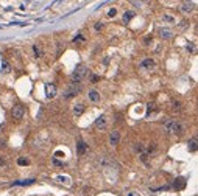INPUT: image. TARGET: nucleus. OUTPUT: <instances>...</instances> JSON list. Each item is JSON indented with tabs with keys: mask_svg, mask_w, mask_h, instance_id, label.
<instances>
[{
	"mask_svg": "<svg viewBox=\"0 0 198 196\" xmlns=\"http://www.w3.org/2000/svg\"><path fill=\"white\" fill-rule=\"evenodd\" d=\"M83 112H84V104L83 103H78V104H75V106H73V114L76 117L81 115Z\"/></svg>",
	"mask_w": 198,
	"mask_h": 196,
	"instance_id": "obj_12",
	"label": "nucleus"
},
{
	"mask_svg": "<svg viewBox=\"0 0 198 196\" xmlns=\"http://www.w3.org/2000/svg\"><path fill=\"white\" fill-rule=\"evenodd\" d=\"M24 114H25V107L22 106V104H17V106L13 107V112H11V115L14 120H20L22 117H24Z\"/></svg>",
	"mask_w": 198,
	"mask_h": 196,
	"instance_id": "obj_2",
	"label": "nucleus"
},
{
	"mask_svg": "<svg viewBox=\"0 0 198 196\" xmlns=\"http://www.w3.org/2000/svg\"><path fill=\"white\" fill-rule=\"evenodd\" d=\"M141 67L142 69H153V67H155V61H153V59H143L141 62Z\"/></svg>",
	"mask_w": 198,
	"mask_h": 196,
	"instance_id": "obj_10",
	"label": "nucleus"
},
{
	"mask_svg": "<svg viewBox=\"0 0 198 196\" xmlns=\"http://www.w3.org/2000/svg\"><path fill=\"white\" fill-rule=\"evenodd\" d=\"M33 50H34V54H36V58H41V52H39L38 45H33Z\"/></svg>",
	"mask_w": 198,
	"mask_h": 196,
	"instance_id": "obj_21",
	"label": "nucleus"
},
{
	"mask_svg": "<svg viewBox=\"0 0 198 196\" xmlns=\"http://www.w3.org/2000/svg\"><path fill=\"white\" fill-rule=\"evenodd\" d=\"M78 90H80V87H76V86L73 84L72 86V87H69L64 92V98H70V97H75L76 93H78Z\"/></svg>",
	"mask_w": 198,
	"mask_h": 196,
	"instance_id": "obj_6",
	"label": "nucleus"
},
{
	"mask_svg": "<svg viewBox=\"0 0 198 196\" xmlns=\"http://www.w3.org/2000/svg\"><path fill=\"white\" fill-rule=\"evenodd\" d=\"M134 149L139 153V151H143V145L142 143H136V146H134Z\"/></svg>",
	"mask_w": 198,
	"mask_h": 196,
	"instance_id": "obj_24",
	"label": "nucleus"
},
{
	"mask_svg": "<svg viewBox=\"0 0 198 196\" xmlns=\"http://www.w3.org/2000/svg\"><path fill=\"white\" fill-rule=\"evenodd\" d=\"M34 179H27V181H14L11 185H30V184H33Z\"/></svg>",
	"mask_w": 198,
	"mask_h": 196,
	"instance_id": "obj_16",
	"label": "nucleus"
},
{
	"mask_svg": "<svg viewBox=\"0 0 198 196\" xmlns=\"http://www.w3.org/2000/svg\"><path fill=\"white\" fill-rule=\"evenodd\" d=\"M155 149H156V143H151L150 146H148V151H150V153H151V151H155Z\"/></svg>",
	"mask_w": 198,
	"mask_h": 196,
	"instance_id": "obj_28",
	"label": "nucleus"
},
{
	"mask_svg": "<svg viewBox=\"0 0 198 196\" xmlns=\"http://www.w3.org/2000/svg\"><path fill=\"white\" fill-rule=\"evenodd\" d=\"M87 98L91 100L92 103H97V101H100V93H98L97 90H89V93H87Z\"/></svg>",
	"mask_w": 198,
	"mask_h": 196,
	"instance_id": "obj_7",
	"label": "nucleus"
},
{
	"mask_svg": "<svg viewBox=\"0 0 198 196\" xmlns=\"http://www.w3.org/2000/svg\"><path fill=\"white\" fill-rule=\"evenodd\" d=\"M187 146H189V149H190V151H197V149H198V139H192V140H189Z\"/></svg>",
	"mask_w": 198,
	"mask_h": 196,
	"instance_id": "obj_15",
	"label": "nucleus"
},
{
	"mask_svg": "<svg viewBox=\"0 0 198 196\" xmlns=\"http://www.w3.org/2000/svg\"><path fill=\"white\" fill-rule=\"evenodd\" d=\"M181 10H183L184 13H190V11L193 10V3H190V2H183V3H181Z\"/></svg>",
	"mask_w": 198,
	"mask_h": 196,
	"instance_id": "obj_13",
	"label": "nucleus"
},
{
	"mask_svg": "<svg viewBox=\"0 0 198 196\" xmlns=\"http://www.w3.org/2000/svg\"><path fill=\"white\" fill-rule=\"evenodd\" d=\"M10 69H11L10 64H8L6 61H3V62H2V73H8V72H10Z\"/></svg>",
	"mask_w": 198,
	"mask_h": 196,
	"instance_id": "obj_18",
	"label": "nucleus"
},
{
	"mask_svg": "<svg viewBox=\"0 0 198 196\" xmlns=\"http://www.w3.org/2000/svg\"><path fill=\"white\" fill-rule=\"evenodd\" d=\"M173 123H175V120H173V118H167V120L164 121V131H165V133H172Z\"/></svg>",
	"mask_w": 198,
	"mask_h": 196,
	"instance_id": "obj_9",
	"label": "nucleus"
},
{
	"mask_svg": "<svg viewBox=\"0 0 198 196\" xmlns=\"http://www.w3.org/2000/svg\"><path fill=\"white\" fill-rule=\"evenodd\" d=\"M173 109H175V111H179V109H181V103H179V101H173Z\"/></svg>",
	"mask_w": 198,
	"mask_h": 196,
	"instance_id": "obj_23",
	"label": "nucleus"
},
{
	"mask_svg": "<svg viewBox=\"0 0 198 196\" xmlns=\"http://www.w3.org/2000/svg\"><path fill=\"white\" fill-rule=\"evenodd\" d=\"M141 159H142L143 162H148V154H145V153H143V154H141Z\"/></svg>",
	"mask_w": 198,
	"mask_h": 196,
	"instance_id": "obj_26",
	"label": "nucleus"
},
{
	"mask_svg": "<svg viewBox=\"0 0 198 196\" xmlns=\"http://www.w3.org/2000/svg\"><path fill=\"white\" fill-rule=\"evenodd\" d=\"M86 143L83 142V140H78V142H76V151H78V154H84L86 153Z\"/></svg>",
	"mask_w": 198,
	"mask_h": 196,
	"instance_id": "obj_11",
	"label": "nucleus"
},
{
	"mask_svg": "<svg viewBox=\"0 0 198 196\" xmlns=\"http://www.w3.org/2000/svg\"><path fill=\"white\" fill-rule=\"evenodd\" d=\"M175 187H176V188H183V187H184V179H181V177L176 179V181H175Z\"/></svg>",
	"mask_w": 198,
	"mask_h": 196,
	"instance_id": "obj_19",
	"label": "nucleus"
},
{
	"mask_svg": "<svg viewBox=\"0 0 198 196\" xmlns=\"http://www.w3.org/2000/svg\"><path fill=\"white\" fill-rule=\"evenodd\" d=\"M56 179L59 181V182H64V184H67V182H69V179H67V177H64V176H58Z\"/></svg>",
	"mask_w": 198,
	"mask_h": 196,
	"instance_id": "obj_25",
	"label": "nucleus"
},
{
	"mask_svg": "<svg viewBox=\"0 0 198 196\" xmlns=\"http://www.w3.org/2000/svg\"><path fill=\"white\" fill-rule=\"evenodd\" d=\"M133 17H134V13H133V11H127V13L123 14V22H125V24H128L129 19H133Z\"/></svg>",
	"mask_w": 198,
	"mask_h": 196,
	"instance_id": "obj_17",
	"label": "nucleus"
},
{
	"mask_svg": "<svg viewBox=\"0 0 198 196\" xmlns=\"http://www.w3.org/2000/svg\"><path fill=\"white\" fill-rule=\"evenodd\" d=\"M106 123H108L106 117H105V115H100V117L95 120V128L101 131V129H105V128H106Z\"/></svg>",
	"mask_w": 198,
	"mask_h": 196,
	"instance_id": "obj_5",
	"label": "nucleus"
},
{
	"mask_svg": "<svg viewBox=\"0 0 198 196\" xmlns=\"http://www.w3.org/2000/svg\"><path fill=\"white\" fill-rule=\"evenodd\" d=\"M187 50H189V52H195V47H193V44H189V45H187Z\"/></svg>",
	"mask_w": 198,
	"mask_h": 196,
	"instance_id": "obj_29",
	"label": "nucleus"
},
{
	"mask_svg": "<svg viewBox=\"0 0 198 196\" xmlns=\"http://www.w3.org/2000/svg\"><path fill=\"white\" fill-rule=\"evenodd\" d=\"M0 165H5V159H3V156H0Z\"/></svg>",
	"mask_w": 198,
	"mask_h": 196,
	"instance_id": "obj_32",
	"label": "nucleus"
},
{
	"mask_svg": "<svg viewBox=\"0 0 198 196\" xmlns=\"http://www.w3.org/2000/svg\"><path fill=\"white\" fill-rule=\"evenodd\" d=\"M119 142H120V133L119 131H112L109 134V145L115 146V145H119Z\"/></svg>",
	"mask_w": 198,
	"mask_h": 196,
	"instance_id": "obj_3",
	"label": "nucleus"
},
{
	"mask_svg": "<svg viewBox=\"0 0 198 196\" xmlns=\"http://www.w3.org/2000/svg\"><path fill=\"white\" fill-rule=\"evenodd\" d=\"M87 75V67L86 66H78L75 69V72L72 73V84H78L84 80V76Z\"/></svg>",
	"mask_w": 198,
	"mask_h": 196,
	"instance_id": "obj_1",
	"label": "nucleus"
},
{
	"mask_svg": "<svg viewBox=\"0 0 198 196\" xmlns=\"http://www.w3.org/2000/svg\"><path fill=\"white\" fill-rule=\"evenodd\" d=\"M115 13H117V10H114V8H112V10L108 13V14H109V17H112V16H115Z\"/></svg>",
	"mask_w": 198,
	"mask_h": 196,
	"instance_id": "obj_30",
	"label": "nucleus"
},
{
	"mask_svg": "<svg viewBox=\"0 0 198 196\" xmlns=\"http://www.w3.org/2000/svg\"><path fill=\"white\" fill-rule=\"evenodd\" d=\"M183 131H184V128H183L181 123H179V121H175V123H173V128H172V133L178 135V134H183Z\"/></svg>",
	"mask_w": 198,
	"mask_h": 196,
	"instance_id": "obj_8",
	"label": "nucleus"
},
{
	"mask_svg": "<svg viewBox=\"0 0 198 196\" xmlns=\"http://www.w3.org/2000/svg\"><path fill=\"white\" fill-rule=\"evenodd\" d=\"M17 163H19V165H28L30 160H28V159H25V157H20V159H17Z\"/></svg>",
	"mask_w": 198,
	"mask_h": 196,
	"instance_id": "obj_20",
	"label": "nucleus"
},
{
	"mask_svg": "<svg viewBox=\"0 0 198 196\" xmlns=\"http://www.w3.org/2000/svg\"><path fill=\"white\" fill-rule=\"evenodd\" d=\"M5 146H6V142H5L3 139H0V149H3Z\"/></svg>",
	"mask_w": 198,
	"mask_h": 196,
	"instance_id": "obj_27",
	"label": "nucleus"
},
{
	"mask_svg": "<svg viewBox=\"0 0 198 196\" xmlns=\"http://www.w3.org/2000/svg\"><path fill=\"white\" fill-rule=\"evenodd\" d=\"M128 196H136V193H133V191H131V193H129Z\"/></svg>",
	"mask_w": 198,
	"mask_h": 196,
	"instance_id": "obj_33",
	"label": "nucleus"
},
{
	"mask_svg": "<svg viewBox=\"0 0 198 196\" xmlns=\"http://www.w3.org/2000/svg\"><path fill=\"white\" fill-rule=\"evenodd\" d=\"M159 36L162 39H169V38H172V31L167 30V28H161L159 30Z\"/></svg>",
	"mask_w": 198,
	"mask_h": 196,
	"instance_id": "obj_14",
	"label": "nucleus"
},
{
	"mask_svg": "<svg viewBox=\"0 0 198 196\" xmlns=\"http://www.w3.org/2000/svg\"><path fill=\"white\" fill-rule=\"evenodd\" d=\"M153 107H155V106H153V104L150 103V104H148V109H147V112H148V114H150V112H151V109H153Z\"/></svg>",
	"mask_w": 198,
	"mask_h": 196,
	"instance_id": "obj_31",
	"label": "nucleus"
},
{
	"mask_svg": "<svg viewBox=\"0 0 198 196\" xmlns=\"http://www.w3.org/2000/svg\"><path fill=\"white\" fill-rule=\"evenodd\" d=\"M164 20H165V22H170V24H173V22H175V17H172V16H164Z\"/></svg>",
	"mask_w": 198,
	"mask_h": 196,
	"instance_id": "obj_22",
	"label": "nucleus"
},
{
	"mask_svg": "<svg viewBox=\"0 0 198 196\" xmlns=\"http://www.w3.org/2000/svg\"><path fill=\"white\" fill-rule=\"evenodd\" d=\"M45 95H47V98H53V97H55V95H56L55 84H52V83L45 84Z\"/></svg>",
	"mask_w": 198,
	"mask_h": 196,
	"instance_id": "obj_4",
	"label": "nucleus"
}]
</instances>
